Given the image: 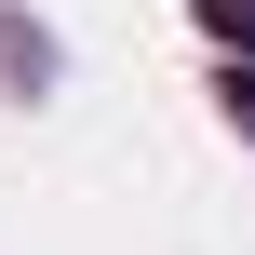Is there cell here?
<instances>
[{
  "label": "cell",
  "mask_w": 255,
  "mask_h": 255,
  "mask_svg": "<svg viewBox=\"0 0 255 255\" xmlns=\"http://www.w3.org/2000/svg\"><path fill=\"white\" fill-rule=\"evenodd\" d=\"M202 27H215L229 54H255V0H202Z\"/></svg>",
  "instance_id": "1"
},
{
  "label": "cell",
  "mask_w": 255,
  "mask_h": 255,
  "mask_svg": "<svg viewBox=\"0 0 255 255\" xmlns=\"http://www.w3.org/2000/svg\"><path fill=\"white\" fill-rule=\"evenodd\" d=\"M229 108H242V121H255V54H242V81H229Z\"/></svg>",
  "instance_id": "2"
}]
</instances>
